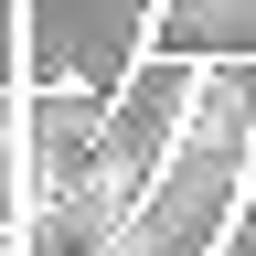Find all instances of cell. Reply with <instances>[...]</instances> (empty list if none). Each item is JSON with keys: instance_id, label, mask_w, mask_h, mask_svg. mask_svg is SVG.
Wrapping results in <instances>:
<instances>
[{"instance_id": "obj_1", "label": "cell", "mask_w": 256, "mask_h": 256, "mask_svg": "<svg viewBox=\"0 0 256 256\" xmlns=\"http://www.w3.org/2000/svg\"><path fill=\"white\" fill-rule=\"evenodd\" d=\"M22 192H32V160H22V118L0 107V224L22 214Z\"/></svg>"}]
</instances>
